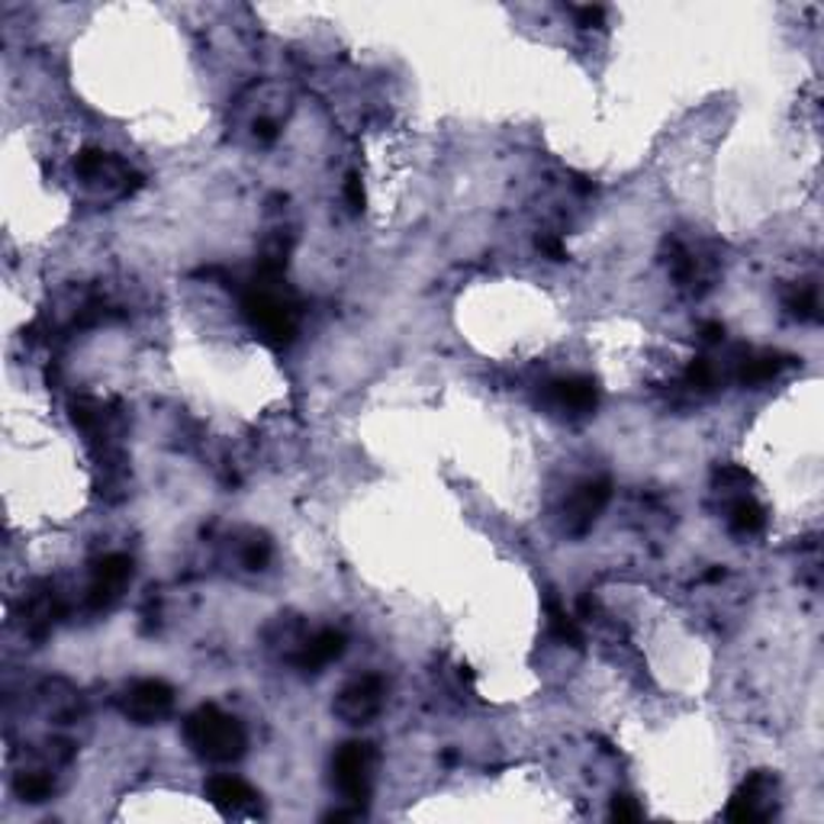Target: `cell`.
I'll return each instance as SVG.
<instances>
[{
	"label": "cell",
	"instance_id": "cell-17",
	"mask_svg": "<svg viewBox=\"0 0 824 824\" xmlns=\"http://www.w3.org/2000/svg\"><path fill=\"white\" fill-rule=\"evenodd\" d=\"M548 628H551V634H554L561 644H570V647H580V644H583L580 625L574 621V616H567V609H564L557 600H548Z\"/></svg>",
	"mask_w": 824,
	"mask_h": 824
},
{
	"label": "cell",
	"instance_id": "cell-8",
	"mask_svg": "<svg viewBox=\"0 0 824 824\" xmlns=\"http://www.w3.org/2000/svg\"><path fill=\"white\" fill-rule=\"evenodd\" d=\"M384 699H387V686L381 677L368 673L351 680L332 703V712L345 724H368L384 712Z\"/></svg>",
	"mask_w": 824,
	"mask_h": 824
},
{
	"label": "cell",
	"instance_id": "cell-12",
	"mask_svg": "<svg viewBox=\"0 0 824 824\" xmlns=\"http://www.w3.org/2000/svg\"><path fill=\"white\" fill-rule=\"evenodd\" d=\"M345 647H348V638L342 631L322 628V631H316L312 638H307L300 644V651L294 654V660H297V667L304 673H322L329 664H335L345 654Z\"/></svg>",
	"mask_w": 824,
	"mask_h": 824
},
{
	"label": "cell",
	"instance_id": "cell-19",
	"mask_svg": "<svg viewBox=\"0 0 824 824\" xmlns=\"http://www.w3.org/2000/svg\"><path fill=\"white\" fill-rule=\"evenodd\" d=\"M786 307L793 309L799 319H819V291L815 287H799L786 297Z\"/></svg>",
	"mask_w": 824,
	"mask_h": 824
},
{
	"label": "cell",
	"instance_id": "cell-24",
	"mask_svg": "<svg viewBox=\"0 0 824 824\" xmlns=\"http://www.w3.org/2000/svg\"><path fill=\"white\" fill-rule=\"evenodd\" d=\"M574 13H577L580 26H600L606 20V7H577Z\"/></svg>",
	"mask_w": 824,
	"mask_h": 824
},
{
	"label": "cell",
	"instance_id": "cell-25",
	"mask_svg": "<svg viewBox=\"0 0 824 824\" xmlns=\"http://www.w3.org/2000/svg\"><path fill=\"white\" fill-rule=\"evenodd\" d=\"M255 139H258V142H274V139H278V123L258 119V123H255Z\"/></svg>",
	"mask_w": 824,
	"mask_h": 824
},
{
	"label": "cell",
	"instance_id": "cell-18",
	"mask_svg": "<svg viewBox=\"0 0 824 824\" xmlns=\"http://www.w3.org/2000/svg\"><path fill=\"white\" fill-rule=\"evenodd\" d=\"M719 368H716L709 358H696V361L690 364V371H686V384H690L693 390H699V394H712V390L719 387Z\"/></svg>",
	"mask_w": 824,
	"mask_h": 824
},
{
	"label": "cell",
	"instance_id": "cell-7",
	"mask_svg": "<svg viewBox=\"0 0 824 824\" xmlns=\"http://www.w3.org/2000/svg\"><path fill=\"white\" fill-rule=\"evenodd\" d=\"M609 500H613L609 477H593V480H583L580 487H574V493L564 503V531L574 538L590 535L593 525L600 522V515L606 513Z\"/></svg>",
	"mask_w": 824,
	"mask_h": 824
},
{
	"label": "cell",
	"instance_id": "cell-20",
	"mask_svg": "<svg viewBox=\"0 0 824 824\" xmlns=\"http://www.w3.org/2000/svg\"><path fill=\"white\" fill-rule=\"evenodd\" d=\"M242 561H245V567H248V570H265V567H268V561H271V541H268L265 535H255V538L245 544Z\"/></svg>",
	"mask_w": 824,
	"mask_h": 824
},
{
	"label": "cell",
	"instance_id": "cell-16",
	"mask_svg": "<svg viewBox=\"0 0 824 824\" xmlns=\"http://www.w3.org/2000/svg\"><path fill=\"white\" fill-rule=\"evenodd\" d=\"M13 789H16V796H20L23 802H33V806H39V802L52 799V793H55V783H52V776H49V773H39V770H26V773H20V776H16Z\"/></svg>",
	"mask_w": 824,
	"mask_h": 824
},
{
	"label": "cell",
	"instance_id": "cell-1",
	"mask_svg": "<svg viewBox=\"0 0 824 824\" xmlns=\"http://www.w3.org/2000/svg\"><path fill=\"white\" fill-rule=\"evenodd\" d=\"M242 316L255 329V335L271 348H287L297 338L300 312L287 294H281L278 278L258 274L248 284V291L242 294Z\"/></svg>",
	"mask_w": 824,
	"mask_h": 824
},
{
	"label": "cell",
	"instance_id": "cell-2",
	"mask_svg": "<svg viewBox=\"0 0 824 824\" xmlns=\"http://www.w3.org/2000/svg\"><path fill=\"white\" fill-rule=\"evenodd\" d=\"M184 741L191 744L197 757H204L209 763H235L248 747V734L242 721L226 716L216 706H197L184 719Z\"/></svg>",
	"mask_w": 824,
	"mask_h": 824
},
{
	"label": "cell",
	"instance_id": "cell-9",
	"mask_svg": "<svg viewBox=\"0 0 824 824\" xmlns=\"http://www.w3.org/2000/svg\"><path fill=\"white\" fill-rule=\"evenodd\" d=\"M132 580V557L123 551L103 554L94 561L91 570V587H88V606L94 613H106L123 600V590Z\"/></svg>",
	"mask_w": 824,
	"mask_h": 824
},
{
	"label": "cell",
	"instance_id": "cell-4",
	"mask_svg": "<svg viewBox=\"0 0 824 824\" xmlns=\"http://www.w3.org/2000/svg\"><path fill=\"white\" fill-rule=\"evenodd\" d=\"M780 809V780L770 770H754L731 796L724 819L737 824L770 822Z\"/></svg>",
	"mask_w": 824,
	"mask_h": 824
},
{
	"label": "cell",
	"instance_id": "cell-6",
	"mask_svg": "<svg viewBox=\"0 0 824 824\" xmlns=\"http://www.w3.org/2000/svg\"><path fill=\"white\" fill-rule=\"evenodd\" d=\"M75 171L85 184L103 188L110 194H132L136 188H142V175H136L123 158H116L103 149H85L75 158Z\"/></svg>",
	"mask_w": 824,
	"mask_h": 824
},
{
	"label": "cell",
	"instance_id": "cell-26",
	"mask_svg": "<svg viewBox=\"0 0 824 824\" xmlns=\"http://www.w3.org/2000/svg\"><path fill=\"white\" fill-rule=\"evenodd\" d=\"M703 338H706V342H721V338H724V325H721V322H706V325H703Z\"/></svg>",
	"mask_w": 824,
	"mask_h": 824
},
{
	"label": "cell",
	"instance_id": "cell-15",
	"mask_svg": "<svg viewBox=\"0 0 824 824\" xmlns=\"http://www.w3.org/2000/svg\"><path fill=\"white\" fill-rule=\"evenodd\" d=\"M728 525H731V531H734V535H741V538H750V535L763 531V525H767V515H763V510H760V503H754L750 497H741V500L731 506Z\"/></svg>",
	"mask_w": 824,
	"mask_h": 824
},
{
	"label": "cell",
	"instance_id": "cell-14",
	"mask_svg": "<svg viewBox=\"0 0 824 824\" xmlns=\"http://www.w3.org/2000/svg\"><path fill=\"white\" fill-rule=\"evenodd\" d=\"M206 799H209L219 812L229 815V812H242V809L255 806L258 793H255L245 780L229 776V773H219V776L206 780Z\"/></svg>",
	"mask_w": 824,
	"mask_h": 824
},
{
	"label": "cell",
	"instance_id": "cell-3",
	"mask_svg": "<svg viewBox=\"0 0 824 824\" xmlns=\"http://www.w3.org/2000/svg\"><path fill=\"white\" fill-rule=\"evenodd\" d=\"M374 770H377V747L371 741H348L332 757V783L338 796L361 812L374 793Z\"/></svg>",
	"mask_w": 824,
	"mask_h": 824
},
{
	"label": "cell",
	"instance_id": "cell-21",
	"mask_svg": "<svg viewBox=\"0 0 824 824\" xmlns=\"http://www.w3.org/2000/svg\"><path fill=\"white\" fill-rule=\"evenodd\" d=\"M641 815H644V809L638 806V799H631V796H616L613 799L609 819H616V822H638Z\"/></svg>",
	"mask_w": 824,
	"mask_h": 824
},
{
	"label": "cell",
	"instance_id": "cell-11",
	"mask_svg": "<svg viewBox=\"0 0 824 824\" xmlns=\"http://www.w3.org/2000/svg\"><path fill=\"white\" fill-rule=\"evenodd\" d=\"M59 616H62V606H59L55 587L52 583H36L23 600V628H26V634L42 641L55 628Z\"/></svg>",
	"mask_w": 824,
	"mask_h": 824
},
{
	"label": "cell",
	"instance_id": "cell-5",
	"mask_svg": "<svg viewBox=\"0 0 824 824\" xmlns=\"http://www.w3.org/2000/svg\"><path fill=\"white\" fill-rule=\"evenodd\" d=\"M116 706L136 724H158L175 712V690L165 680H136L119 693Z\"/></svg>",
	"mask_w": 824,
	"mask_h": 824
},
{
	"label": "cell",
	"instance_id": "cell-10",
	"mask_svg": "<svg viewBox=\"0 0 824 824\" xmlns=\"http://www.w3.org/2000/svg\"><path fill=\"white\" fill-rule=\"evenodd\" d=\"M600 403V384L593 377L574 374V377H557L544 384V407L557 415H590Z\"/></svg>",
	"mask_w": 824,
	"mask_h": 824
},
{
	"label": "cell",
	"instance_id": "cell-13",
	"mask_svg": "<svg viewBox=\"0 0 824 824\" xmlns=\"http://www.w3.org/2000/svg\"><path fill=\"white\" fill-rule=\"evenodd\" d=\"M793 364H796V358H789L783 351H747V358L737 368V384H744V387H763V384L776 381Z\"/></svg>",
	"mask_w": 824,
	"mask_h": 824
},
{
	"label": "cell",
	"instance_id": "cell-23",
	"mask_svg": "<svg viewBox=\"0 0 824 824\" xmlns=\"http://www.w3.org/2000/svg\"><path fill=\"white\" fill-rule=\"evenodd\" d=\"M538 252L541 255H548L551 261H567V248L561 245V239H554V235H538Z\"/></svg>",
	"mask_w": 824,
	"mask_h": 824
},
{
	"label": "cell",
	"instance_id": "cell-22",
	"mask_svg": "<svg viewBox=\"0 0 824 824\" xmlns=\"http://www.w3.org/2000/svg\"><path fill=\"white\" fill-rule=\"evenodd\" d=\"M345 201H348V206L355 213H361L364 204H368V194H364V184H361L358 175H348V181H345Z\"/></svg>",
	"mask_w": 824,
	"mask_h": 824
}]
</instances>
